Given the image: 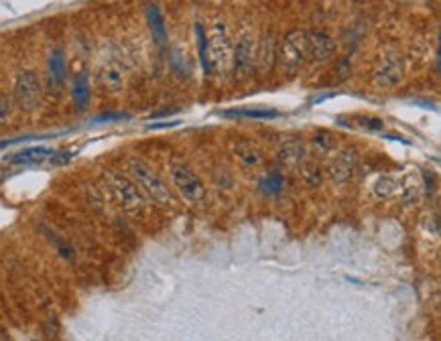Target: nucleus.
<instances>
[{
    "label": "nucleus",
    "mask_w": 441,
    "mask_h": 341,
    "mask_svg": "<svg viewBox=\"0 0 441 341\" xmlns=\"http://www.w3.org/2000/svg\"><path fill=\"white\" fill-rule=\"evenodd\" d=\"M352 125L360 130H366V132H380L384 130V120L382 118H377V116H364V114H358V116H352Z\"/></svg>",
    "instance_id": "24"
},
{
    "label": "nucleus",
    "mask_w": 441,
    "mask_h": 341,
    "mask_svg": "<svg viewBox=\"0 0 441 341\" xmlns=\"http://www.w3.org/2000/svg\"><path fill=\"white\" fill-rule=\"evenodd\" d=\"M71 98L78 110H86L90 104V82L86 73H78L73 80V88H71Z\"/></svg>",
    "instance_id": "18"
},
{
    "label": "nucleus",
    "mask_w": 441,
    "mask_h": 341,
    "mask_svg": "<svg viewBox=\"0 0 441 341\" xmlns=\"http://www.w3.org/2000/svg\"><path fill=\"white\" fill-rule=\"evenodd\" d=\"M307 158V147L301 138H287L277 151V160L283 169H297Z\"/></svg>",
    "instance_id": "11"
},
{
    "label": "nucleus",
    "mask_w": 441,
    "mask_h": 341,
    "mask_svg": "<svg viewBox=\"0 0 441 341\" xmlns=\"http://www.w3.org/2000/svg\"><path fill=\"white\" fill-rule=\"evenodd\" d=\"M67 80V65H65V57L60 49H55L49 57L47 63V92L53 95H60L63 92Z\"/></svg>",
    "instance_id": "13"
},
{
    "label": "nucleus",
    "mask_w": 441,
    "mask_h": 341,
    "mask_svg": "<svg viewBox=\"0 0 441 341\" xmlns=\"http://www.w3.org/2000/svg\"><path fill=\"white\" fill-rule=\"evenodd\" d=\"M232 57H234V43L224 23H216L208 37V63L210 75H226L232 71Z\"/></svg>",
    "instance_id": "3"
},
{
    "label": "nucleus",
    "mask_w": 441,
    "mask_h": 341,
    "mask_svg": "<svg viewBox=\"0 0 441 341\" xmlns=\"http://www.w3.org/2000/svg\"><path fill=\"white\" fill-rule=\"evenodd\" d=\"M104 181H106V189L110 191L112 199L116 201V205L128 216H138L145 212L147 199L128 175L118 173V171H106Z\"/></svg>",
    "instance_id": "2"
},
{
    "label": "nucleus",
    "mask_w": 441,
    "mask_h": 341,
    "mask_svg": "<svg viewBox=\"0 0 441 341\" xmlns=\"http://www.w3.org/2000/svg\"><path fill=\"white\" fill-rule=\"evenodd\" d=\"M299 173H301V177H303V181L307 183L309 187H317L321 183V169H319V165L312 160V158H305L299 167Z\"/></svg>",
    "instance_id": "21"
},
{
    "label": "nucleus",
    "mask_w": 441,
    "mask_h": 341,
    "mask_svg": "<svg viewBox=\"0 0 441 341\" xmlns=\"http://www.w3.org/2000/svg\"><path fill=\"white\" fill-rule=\"evenodd\" d=\"M98 88L104 93H118L125 88V69L118 62L104 63L98 71Z\"/></svg>",
    "instance_id": "12"
},
{
    "label": "nucleus",
    "mask_w": 441,
    "mask_h": 341,
    "mask_svg": "<svg viewBox=\"0 0 441 341\" xmlns=\"http://www.w3.org/2000/svg\"><path fill=\"white\" fill-rule=\"evenodd\" d=\"M195 35H197V51H199V63L204 69V75L210 77V63H208V33L201 23L195 25Z\"/></svg>",
    "instance_id": "22"
},
{
    "label": "nucleus",
    "mask_w": 441,
    "mask_h": 341,
    "mask_svg": "<svg viewBox=\"0 0 441 341\" xmlns=\"http://www.w3.org/2000/svg\"><path fill=\"white\" fill-rule=\"evenodd\" d=\"M258 187H260V191L267 193V195H279L285 189L283 173H281V171H273V173L264 175V177L260 179Z\"/></svg>",
    "instance_id": "20"
},
{
    "label": "nucleus",
    "mask_w": 441,
    "mask_h": 341,
    "mask_svg": "<svg viewBox=\"0 0 441 341\" xmlns=\"http://www.w3.org/2000/svg\"><path fill=\"white\" fill-rule=\"evenodd\" d=\"M126 173L134 181V185L141 189L145 199L153 201L159 208H173L175 197H173L171 189L165 185V181L159 177V173L153 171V167L149 163H145L138 156H128Z\"/></svg>",
    "instance_id": "1"
},
{
    "label": "nucleus",
    "mask_w": 441,
    "mask_h": 341,
    "mask_svg": "<svg viewBox=\"0 0 441 341\" xmlns=\"http://www.w3.org/2000/svg\"><path fill=\"white\" fill-rule=\"evenodd\" d=\"M234 156H236V158L240 160V165L246 167V169H256V167L262 165V153H260L252 142H246V140H242V142H238V145L234 147Z\"/></svg>",
    "instance_id": "17"
},
{
    "label": "nucleus",
    "mask_w": 441,
    "mask_h": 341,
    "mask_svg": "<svg viewBox=\"0 0 441 341\" xmlns=\"http://www.w3.org/2000/svg\"><path fill=\"white\" fill-rule=\"evenodd\" d=\"M405 75V63L399 53H386L380 57L375 69V84L378 88H395Z\"/></svg>",
    "instance_id": "7"
},
{
    "label": "nucleus",
    "mask_w": 441,
    "mask_h": 341,
    "mask_svg": "<svg viewBox=\"0 0 441 341\" xmlns=\"http://www.w3.org/2000/svg\"><path fill=\"white\" fill-rule=\"evenodd\" d=\"M51 155H53L51 149L33 147V149H25V151H19L15 155L6 156V160L12 163V165H43L51 158Z\"/></svg>",
    "instance_id": "14"
},
{
    "label": "nucleus",
    "mask_w": 441,
    "mask_h": 341,
    "mask_svg": "<svg viewBox=\"0 0 441 341\" xmlns=\"http://www.w3.org/2000/svg\"><path fill=\"white\" fill-rule=\"evenodd\" d=\"M12 98H15L17 108L23 112H35L39 108L41 98H43V88H41L39 75L33 69H25L17 75Z\"/></svg>",
    "instance_id": "6"
},
{
    "label": "nucleus",
    "mask_w": 441,
    "mask_h": 341,
    "mask_svg": "<svg viewBox=\"0 0 441 341\" xmlns=\"http://www.w3.org/2000/svg\"><path fill=\"white\" fill-rule=\"evenodd\" d=\"M336 51V43L327 33H307V62H327Z\"/></svg>",
    "instance_id": "10"
},
{
    "label": "nucleus",
    "mask_w": 441,
    "mask_h": 341,
    "mask_svg": "<svg viewBox=\"0 0 441 341\" xmlns=\"http://www.w3.org/2000/svg\"><path fill=\"white\" fill-rule=\"evenodd\" d=\"M397 187H399V183L393 177H380L375 183V193H377L378 199H386V197L397 193Z\"/></svg>",
    "instance_id": "25"
},
{
    "label": "nucleus",
    "mask_w": 441,
    "mask_h": 341,
    "mask_svg": "<svg viewBox=\"0 0 441 341\" xmlns=\"http://www.w3.org/2000/svg\"><path fill=\"white\" fill-rule=\"evenodd\" d=\"M254 63H256L254 39L251 35H242L234 47V57H232V71H234L236 80H246L252 73Z\"/></svg>",
    "instance_id": "9"
},
{
    "label": "nucleus",
    "mask_w": 441,
    "mask_h": 341,
    "mask_svg": "<svg viewBox=\"0 0 441 341\" xmlns=\"http://www.w3.org/2000/svg\"><path fill=\"white\" fill-rule=\"evenodd\" d=\"M275 62L287 75L297 73L307 62V31L289 33L275 51Z\"/></svg>",
    "instance_id": "5"
},
{
    "label": "nucleus",
    "mask_w": 441,
    "mask_h": 341,
    "mask_svg": "<svg viewBox=\"0 0 441 341\" xmlns=\"http://www.w3.org/2000/svg\"><path fill=\"white\" fill-rule=\"evenodd\" d=\"M147 23H149V29H151L155 43L159 47H163L167 43V27H165V19H163V12L157 4L147 6Z\"/></svg>",
    "instance_id": "16"
},
{
    "label": "nucleus",
    "mask_w": 441,
    "mask_h": 341,
    "mask_svg": "<svg viewBox=\"0 0 441 341\" xmlns=\"http://www.w3.org/2000/svg\"><path fill=\"white\" fill-rule=\"evenodd\" d=\"M309 145H312V151L317 156H330L334 155V151L338 147V140H336V136L330 130L319 128V130H315L314 134H312Z\"/></svg>",
    "instance_id": "15"
},
{
    "label": "nucleus",
    "mask_w": 441,
    "mask_h": 341,
    "mask_svg": "<svg viewBox=\"0 0 441 341\" xmlns=\"http://www.w3.org/2000/svg\"><path fill=\"white\" fill-rule=\"evenodd\" d=\"M15 112H17L15 98L6 95V93H0V128L10 125V120L15 118Z\"/></svg>",
    "instance_id": "23"
},
{
    "label": "nucleus",
    "mask_w": 441,
    "mask_h": 341,
    "mask_svg": "<svg viewBox=\"0 0 441 341\" xmlns=\"http://www.w3.org/2000/svg\"><path fill=\"white\" fill-rule=\"evenodd\" d=\"M222 116L228 118H249V120H275L281 114L277 110H258V108H236V110H226L222 112Z\"/></svg>",
    "instance_id": "19"
},
{
    "label": "nucleus",
    "mask_w": 441,
    "mask_h": 341,
    "mask_svg": "<svg viewBox=\"0 0 441 341\" xmlns=\"http://www.w3.org/2000/svg\"><path fill=\"white\" fill-rule=\"evenodd\" d=\"M358 163H360V155L356 149H342L338 155L332 158L330 167H327V175L336 185H344L348 183L356 171H358Z\"/></svg>",
    "instance_id": "8"
},
{
    "label": "nucleus",
    "mask_w": 441,
    "mask_h": 341,
    "mask_svg": "<svg viewBox=\"0 0 441 341\" xmlns=\"http://www.w3.org/2000/svg\"><path fill=\"white\" fill-rule=\"evenodd\" d=\"M169 177L173 181L175 191L191 205H199L206 199V187L201 179L195 175V171L183 160H169L167 165Z\"/></svg>",
    "instance_id": "4"
}]
</instances>
